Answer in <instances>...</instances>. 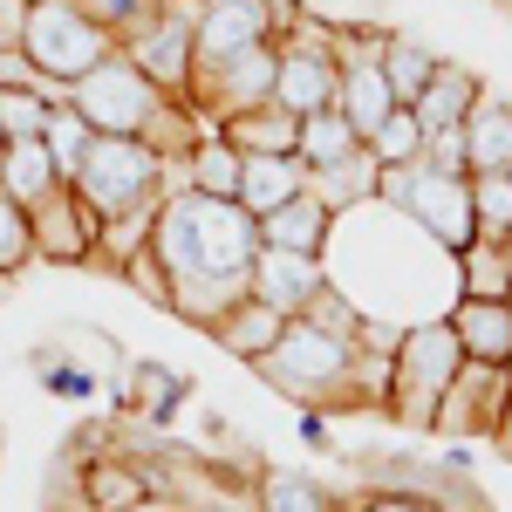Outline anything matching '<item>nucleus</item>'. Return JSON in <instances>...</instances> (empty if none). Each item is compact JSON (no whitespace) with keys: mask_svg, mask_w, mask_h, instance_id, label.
Segmentation results:
<instances>
[{"mask_svg":"<svg viewBox=\"0 0 512 512\" xmlns=\"http://www.w3.org/2000/svg\"><path fill=\"white\" fill-rule=\"evenodd\" d=\"M151 253L171 280H246L260 260V219L239 198H205L185 185L158 198Z\"/></svg>","mask_w":512,"mask_h":512,"instance_id":"obj_1","label":"nucleus"},{"mask_svg":"<svg viewBox=\"0 0 512 512\" xmlns=\"http://www.w3.org/2000/svg\"><path fill=\"white\" fill-rule=\"evenodd\" d=\"M260 383L280 396H294V403H308V410H349V403H369V383H362V342L349 335H328L315 321H287L280 328V342L260 362Z\"/></svg>","mask_w":512,"mask_h":512,"instance_id":"obj_2","label":"nucleus"},{"mask_svg":"<svg viewBox=\"0 0 512 512\" xmlns=\"http://www.w3.org/2000/svg\"><path fill=\"white\" fill-rule=\"evenodd\" d=\"M69 185H76V198L110 226L123 212H151V205L171 192V171H164V158L144 137H96Z\"/></svg>","mask_w":512,"mask_h":512,"instance_id":"obj_3","label":"nucleus"},{"mask_svg":"<svg viewBox=\"0 0 512 512\" xmlns=\"http://www.w3.org/2000/svg\"><path fill=\"white\" fill-rule=\"evenodd\" d=\"M21 55L35 62L41 82L76 89L96 62L117 55V35L103 21L82 14V0H28V28H21Z\"/></svg>","mask_w":512,"mask_h":512,"instance_id":"obj_4","label":"nucleus"},{"mask_svg":"<svg viewBox=\"0 0 512 512\" xmlns=\"http://www.w3.org/2000/svg\"><path fill=\"white\" fill-rule=\"evenodd\" d=\"M458 369H465V349H458L451 321L444 315L410 321L390 355V417L396 424H437V403H444Z\"/></svg>","mask_w":512,"mask_h":512,"instance_id":"obj_5","label":"nucleus"},{"mask_svg":"<svg viewBox=\"0 0 512 512\" xmlns=\"http://www.w3.org/2000/svg\"><path fill=\"white\" fill-rule=\"evenodd\" d=\"M69 103L82 110V123H89L96 137H144L151 117H158V103H164V89L117 48L110 62H96V69L69 89Z\"/></svg>","mask_w":512,"mask_h":512,"instance_id":"obj_6","label":"nucleus"},{"mask_svg":"<svg viewBox=\"0 0 512 512\" xmlns=\"http://www.w3.org/2000/svg\"><path fill=\"white\" fill-rule=\"evenodd\" d=\"M274 55H280V69H274L280 110L315 117V110L335 103V82H342V69H335V28H321L315 14H294L274 35Z\"/></svg>","mask_w":512,"mask_h":512,"instance_id":"obj_7","label":"nucleus"},{"mask_svg":"<svg viewBox=\"0 0 512 512\" xmlns=\"http://www.w3.org/2000/svg\"><path fill=\"white\" fill-rule=\"evenodd\" d=\"M274 69H280L274 41L239 48V55H226V62H198L185 103L219 130V123H233V117H246V110H260V103H274Z\"/></svg>","mask_w":512,"mask_h":512,"instance_id":"obj_8","label":"nucleus"},{"mask_svg":"<svg viewBox=\"0 0 512 512\" xmlns=\"http://www.w3.org/2000/svg\"><path fill=\"white\" fill-rule=\"evenodd\" d=\"M123 55L158 82L164 96H192V69H198V0H164L158 14L123 41Z\"/></svg>","mask_w":512,"mask_h":512,"instance_id":"obj_9","label":"nucleus"},{"mask_svg":"<svg viewBox=\"0 0 512 512\" xmlns=\"http://www.w3.org/2000/svg\"><path fill=\"white\" fill-rule=\"evenodd\" d=\"M335 69H342V82H335V110L355 123V137L369 144L376 130H383V117L390 110H403L390 96V76H383V35H355V28H335Z\"/></svg>","mask_w":512,"mask_h":512,"instance_id":"obj_10","label":"nucleus"},{"mask_svg":"<svg viewBox=\"0 0 512 512\" xmlns=\"http://www.w3.org/2000/svg\"><path fill=\"white\" fill-rule=\"evenodd\" d=\"M512 410V369L499 362H465L458 376H451V390L437 403V431L451 437H499Z\"/></svg>","mask_w":512,"mask_h":512,"instance_id":"obj_11","label":"nucleus"},{"mask_svg":"<svg viewBox=\"0 0 512 512\" xmlns=\"http://www.w3.org/2000/svg\"><path fill=\"white\" fill-rule=\"evenodd\" d=\"M28 226H35V260H69V267H89L103 239V219L76 198V185H55L41 205H28Z\"/></svg>","mask_w":512,"mask_h":512,"instance_id":"obj_12","label":"nucleus"},{"mask_svg":"<svg viewBox=\"0 0 512 512\" xmlns=\"http://www.w3.org/2000/svg\"><path fill=\"white\" fill-rule=\"evenodd\" d=\"M280 35V14L267 0H198V62H226L239 48H260Z\"/></svg>","mask_w":512,"mask_h":512,"instance_id":"obj_13","label":"nucleus"},{"mask_svg":"<svg viewBox=\"0 0 512 512\" xmlns=\"http://www.w3.org/2000/svg\"><path fill=\"white\" fill-rule=\"evenodd\" d=\"M321 287H328V267H321V260H308V253H274V246H260V260H253V274H246V294L267 301V308L287 315V321L301 315Z\"/></svg>","mask_w":512,"mask_h":512,"instance_id":"obj_14","label":"nucleus"},{"mask_svg":"<svg viewBox=\"0 0 512 512\" xmlns=\"http://www.w3.org/2000/svg\"><path fill=\"white\" fill-rule=\"evenodd\" d=\"M328 239H335V212H328L315 192L287 198V205H274V212L260 219V246H274V253H308V260H321Z\"/></svg>","mask_w":512,"mask_h":512,"instance_id":"obj_15","label":"nucleus"},{"mask_svg":"<svg viewBox=\"0 0 512 512\" xmlns=\"http://www.w3.org/2000/svg\"><path fill=\"white\" fill-rule=\"evenodd\" d=\"M444 321H451L465 362H499V369L512 362V301H465L458 294Z\"/></svg>","mask_w":512,"mask_h":512,"instance_id":"obj_16","label":"nucleus"},{"mask_svg":"<svg viewBox=\"0 0 512 512\" xmlns=\"http://www.w3.org/2000/svg\"><path fill=\"white\" fill-rule=\"evenodd\" d=\"M76 485H82V512H130L144 499H158L151 465H137V458H89Z\"/></svg>","mask_w":512,"mask_h":512,"instance_id":"obj_17","label":"nucleus"},{"mask_svg":"<svg viewBox=\"0 0 512 512\" xmlns=\"http://www.w3.org/2000/svg\"><path fill=\"white\" fill-rule=\"evenodd\" d=\"M465 151H472V171H512V96L478 89L465 117Z\"/></svg>","mask_w":512,"mask_h":512,"instance_id":"obj_18","label":"nucleus"},{"mask_svg":"<svg viewBox=\"0 0 512 512\" xmlns=\"http://www.w3.org/2000/svg\"><path fill=\"white\" fill-rule=\"evenodd\" d=\"M478 89H485V82H478L472 69H465V62H437L431 82H424V96H417L410 110H417V123H424V130H451V123H465V117H472Z\"/></svg>","mask_w":512,"mask_h":512,"instance_id":"obj_19","label":"nucleus"},{"mask_svg":"<svg viewBox=\"0 0 512 512\" xmlns=\"http://www.w3.org/2000/svg\"><path fill=\"white\" fill-rule=\"evenodd\" d=\"M376 171H383V164L369 158V144H362V151H349V158L308 171V192L342 219V212H355V205H376Z\"/></svg>","mask_w":512,"mask_h":512,"instance_id":"obj_20","label":"nucleus"},{"mask_svg":"<svg viewBox=\"0 0 512 512\" xmlns=\"http://www.w3.org/2000/svg\"><path fill=\"white\" fill-rule=\"evenodd\" d=\"M280 328H287V315H274L267 301H253V294H246V301H233V308L212 321L205 335H219V349L239 355V362H260V355L280 342Z\"/></svg>","mask_w":512,"mask_h":512,"instance_id":"obj_21","label":"nucleus"},{"mask_svg":"<svg viewBox=\"0 0 512 512\" xmlns=\"http://www.w3.org/2000/svg\"><path fill=\"white\" fill-rule=\"evenodd\" d=\"M219 137L239 144L246 158H294V144H301V117L280 110V103H260V110H246V117L219 123Z\"/></svg>","mask_w":512,"mask_h":512,"instance_id":"obj_22","label":"nucleus"},{"mask_svg":"<svg viewBox=\"0 0 512 512\" xmlns=\"http://www.w3.org/2000/svg\"><path fill=\"white\" fill-rule=\"evenodd\" d=\"M301 192H308V164L301 158H246V171H239V205L253 219H267L274 205H287Z\"/></svg>","mask_w":512,"mask_h":512,"instance_id":"obj_23","label":"nucleus"},{"mask_svg":"<svg viewBox=\"0 0 512 512\" xmlns=\"http://www.w3.org/2000/svg\"><path fill=\"white\" fill-rule=\"evenodd\" d=\"M55 185H62V171H55V158H48L41 137H14V144L0 151V192L14 198V205H41Z\"/></svg>","mask_w":512,"mask_h":512,"instance_id":"obj_24","label":"nucleus"},{"mask_svg":"<svg viewBox=\"0 0 512 512\" xmlns=\"http://www.w3.org/2000/svg\"><path fill=\"white\" fill-rule=\"evenodd\" d=\"M458 267V294L465 301H506L512 294V246L506 239H472L465 253H451Z\"/></svg>","mask_w":512,"mask_h":512,"instance_id":"obj_25","label":"nucleus"},{"mask_svg":"<svg viewBox=\"0 0 512 512\" xmlns=\"http://www.w3.org/2000/svg\"><path fill=\"white\" fill-rule=\"evenodd\" d=\"M239 171H246V151L226 144L219 130H205L192 144V158H185V185L205 198H239Z\"/></svg>","mask_w":512,"mask_h":512,"instance_id":"obj_26","label":"nucleus"},{"mask_svg":"<svg viewBox=\"0 0 512 512\" xmlns=\"http://www.w3.org/2000/svg\"><path fill=\"white\" fill-rule=\"evenodd\" d=\"M444 62L431 41H417V35H383V76H390V96L410 110L417 96H424V82H431V69Z\"/></svg>","mask_w":512,"mask_h":512,"instance_id":"obj_27","label":"nucleus"},{"mask_svg":"<svg viewBox=\"0 0 512 512\" xmlns=\"http://www.w3.org/2000/svg\"><path fill=\"white\" fill-rule=\"evenodd\" d=\"M349 151H362V137H355V123L328 103V110H315V117H301V144H294V158L308 164V171H321V164L349 158Z\"/></svg>","mask_w":512,"mask_h":512,"instance_id":"obj_28","label":"nucleus"},{"mask_svg":"<svg viewBox=\"0 0 512 512\" xmlns=\"http://www.w3.org/2000/svg\"><path fill=\"white\" fill-rule=\"evenodd\" d=\"M41 144H48V158H55V171H62V185L82 171V158H89V144H96V130L82 123L76 103H55L48 110V123H41Z\"/></svg>","mask_w":512,"mask_h":512,"instance_id":"obj_29","label":"nucleus"},{"mask_svg":"<svg viewBox=\"0 0 512 512\" xmlns=\"http://www.w3.org/2000/svg\"><path fill=\"white\" fill-rule=\"evenodd\" d=\"M260 512H342V506L308 472H260Z\"/></svg>","mask_w":512,"mask_h":512,"instance_id":"obj_30","label":"nucleus"},{"mask_svg":"<svg viewBox=\"0 0 512 512\" xmlns=\"http://www.w3.org/2000/svg\"><path fill=\"white\" fill-rule=\"evenodd\" d=\"M478 239H512V171H472Z\"/></svg>","mask_w":512,"mask_h":512,"instance_id":"obj_31","label":"nucleus"},{"mask_svg":"<svg viewBox=\"0 0 512 512\" xmlns=\"http://www.w3.org/2000/svg\"><path fill=\"white\" fill-rule=\"evenodd\" d=\"M55 110V96L48 89H28V82H0V137L14 144V137H41V123Z\"/></svg>","mask_w":512,"mask_h":512,"instance_id":"obj_32","label":"nucleus"},{"mask_svg":"<svg viewBox=\"0 0 512 512\" xmlns=\"http://www.w3.org/2000/svg\"><path fill=\"white\" fill-rule=\"evenodd\" d=\"M417 151H424V123H417V110H390L383 130L369 137V158L376 164H410Z\"/></svg>","mask_w":512,"mask_h":512,"instance_id":"obj_33","label":"nucleus"},{"mask_svg":"<svg viewBox=\"0 0 512 512\" xmlns=\"http://www.w3.org/2000/svg\"><path fill=\"white\" fill-rule=\"evenodd\" d=\"M35 260V226H28V205H14V198L0 192V280L21 274Z\"/></svg>","mask_w":512,"mask_h":512,"instance_id":"obj_34","label":"nucleus"},{"mask_svg":"<svg viewBox=\"0 0 512 512\" xmlns=\"http://www.w3.org/2000/svg\"><path fill=\"white\" fill-rule=\"evenodd\" d=\"M158 7H164V0H82V14H89V21H103V28L117 35V48L137 35V28H144Z\"/></svg>","mask_w":512,"mask_h":512,"instance_id":"obj_35","label":"nucleus"},{"mask_svg":"<svg viewBox=\"0 0 512 512\" xmlns=\"http://www.w3.org/2000/svg\"><path fill=\"white\" fill-rule=\"evenodd\" d=\"M417 158L431 164V171H451V178H472V151H465V123H451V130H424V151Z\"/></svg>","mask_w":512,"mask_h":512,"instance_id":"obj_36","label":"nucleus"},{"mask_svg":"<svg viewBox=\"0 0 512 512\" xmlns=\"http://www.w3.org/2000/svg\"><path fill=\"white\" fill-rule=\"evenodd\" d=\"M117 274L130 280V287H137V294H144L151 308H171V274H164V260H158V253H151V246H137V253L123 260Z\"/></svg>","mask_w":512,"mask_h":512,"instance_id":"obj_37","label":"nucleus"},{"mask_svg":"<svg viewBox=\"0 0 512 512\" xmlns=\"http://www.w3.org/2000/svg\"><path fill=\"white\" fill-rule=\"evenodd\" d=\"M355 512H437V499L431 492H410V485H376V492H362Z\"/></svg>","mask_w":512,"mask_h":512,"instance_id":"obj_38","label":"nucleus"},{"mask_svg":"<svg viewBox=\"0 0 512 512\" xmlns=\"http://www.w3.org/2000/svg\"><path fill=\"white\" fill-rule=\"evenodd\" d=\"M21 28H28V0H0V48H21Z\"/></svg>","mask_w":512,"mask_h":512,"instance_id":"obj_39","label":"nucleus"},{"mask_svg":"<svg viewBox=\"0 0 512 512\" xmlns=\"http://www.w3.org/2000/svg\"><path fill=\"white\" fill-rule=\"evenodd\" d=\"M130 512H185L178 499H144V506H130Z\"/></svg>","mask_w":512,"mask_h":512,"instance_id":"obj_40","label":"nucleus"},{"mask_svg":"<svg viewBox=\"0 0 512 512\" xmlns=\"http://www.w3.org/2000/svg\"><path fill=\"white\" fill-rule=\"evenodd\" d=\"M0 151H7V137H0Z\"/></svg>","mask_w":512,"mask_h":512,"instance_id":"obj_41","label":"nucleus"},{"mask_svg":"<svg viewBox=\"0 0 512 512\" xmlns=\"http://www.w3.org/2000/svg\"><path fill=\"white\" fill-rule=\"evenodd\" d=\"M506 7H512V0H506Z\"/></svg>","mask_w":512,"mask_h":512,"instance_id":"obj_42","label":"nucleus"}]
</instances>
